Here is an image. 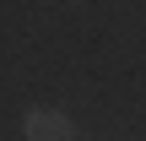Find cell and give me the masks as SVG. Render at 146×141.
Segmentation results:
<instances>
[{"label": "cell", "mask_w": 146, "mask_h": 141, "mask_svg": "<svg viewBox=\"0 0 146 141\" xmlns=\"http://www.w3.org/2000/svg\"><path fill=\"white\" fill-rule=\"evenodd\" d=\"M22 141H76V125H70V114H60V109H27Z\"/></svg>", "instance_id": "6da1fadb"}]
</instances>
